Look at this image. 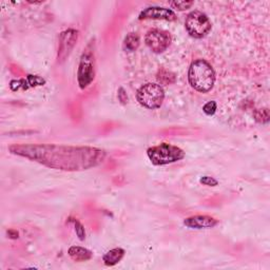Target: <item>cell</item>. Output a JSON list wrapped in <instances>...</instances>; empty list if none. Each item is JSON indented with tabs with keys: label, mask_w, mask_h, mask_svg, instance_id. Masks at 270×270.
Returning a JSON list of instances; mask_svg holds the SVG:
<instances>
[{
	"label": "cell",
	"mask_w": 270,
	"mask_h": 270,
	"mask_svg": "<svg viewBox=\"0 0 270 270\" xmlns=\"http://www.w3.org/2000/svg\"><path fill=\"white\" fill-rule=\"evenodd\" d=\"M68 254L69 257L75 262H86L91 260L93 257V253L91 250L79 246H72L69 248Z\"/></svg>",
	"instance_id": "11"
},
{
	"label": "cell",
	"mask_w": 270,
	"mask_h": 270,
	"mask_svg": "<svg viewBox=\"0 0 270 270\" xmlns=\"http://www.w3.org/2000/svg\"><path fill=\"white\" fill-rule=\"evenodd\" d=\"M254 119L258 123H266L269 121V111L267 109L257 110L254 112Z\"/></svg>",
	"instance_id": "16"
},
{
	"label": "cell",
	"mask_w": 270,
	"mask_h": 270,
	"mask_svg": "<svg viewBox=\"0 0 270 270\" xmlns=\"http://www.w3.org/2000/svg\"><path fill=\"white\" fill-rule=\"evenodd\" d=\"M136 99L145 108L150 110L158 109L165 99V91L161 85L148 82L137 90Z\"/></svg>",
	"instance_id": "4"
},
{
	"label": "cell",
	"mask_w": 270,
	"mask_h": 270,
	"mask_svg": "<svg viewBox=\"0 0 270 270\" xmlns=\"http://www.w3.org/2000/svg\"><path fill=\"white\" fill-rule=\"evenodd\" d=\"M14 155L62 171H84L99 166L106 158V151L94 147H74L52 144L12 145Z\"/></svg>",
	"instance_id": "1"
},
{
	"label": "cell",
	"mask_w": 270,
	"mask_h": 270,
	"mask_svg": "<svg viewBox=\"0 0 270 270\" xmlns=\"http://www.w3.org/2000/svg\"><path fill=\"white\" fill-rule=\"evenodd\" d=\"M193 5V1H173L171 2V6L173 9H176L178 11H185L190 9Z\"/></svg>",
	"instance_id": "18"
},
{
	"label": "cell",
	"mask_w": 270,
	"mask_h": 270,
	"mask_svg": "<svg viewBox=\"0 0 270 270\" xmlns=\"http://www.w3.org/2000/svg\"><path fill=\"white\" fill-rule=\"evenodd\" d=\"M140 44H141L140 36H138L136 33H130L126 36V38H124L123 46L126 50H128L130 52H133V51L137 50V48L140 47Z\"/></svg>",
	"instance_id": "13"
},
{
	"label": "cell",
	"mask_w": 270,
	"mask_h": 270,
	"mask_svg": "<svg viewBox=\"0 0 270 270\" xmlns=\"http://www.w3.org/2000/svg\"><path fill=\"white\" fill-rule=\"evenodd\" d=\"M8 235H9V238L10 239H14V240H16V239H18V237H19V233L16 231V230H9L8 231Z\"/></svg>",
	"instance_id": "22"
},
{
	"label": "cell",
	"mask_w": 270,
	"mask_h": 270,
	"mask_svg": "<svg viewBox=\"0 0 270 270\" xmlns=\"http://www.w3.org/2000/svg\"><path fill=\"white\" fill-rule=\"evenodd\" d=\"M95 77L94 54L92 50L86 49L80 57V62L77 71V81L80 89H86L91 85Z\"/></svg>",
	"instance_id": "6"
},
{
	"label": "cell",
	"mask_w": 270,
	"mask_h": 270,
	"mask_svg": "<svg viewBox=\"0 0 270 270\" xmlns=\"http://www.w3.org/2000/svg\"><path fill=\"white\" fill-rule=\"evenodd\" d=\"M140 20L145 19H157V20H166V22H175L177 19L176 14L170 9L162 8V6H149L141 12Z\"/></svg>",
	"instance_id": "9"
},
{
	"label": "cell",
	"mask_w": 270,
	"mask_h": 270,
	"mask_svg": "<svg viewBox=\"0 0 270 270\" xmlns=\"http://www.w3.org/2000/svg\"><path fill=\"white\" fill-rule=\"evenodd\" d=\"M119 99L122 101V103H126L128 101V96H127V93L124 92V90L123 88H121L119 90Z\"/></svg>",
	"instance_id": "21"
},
{
	"label": "cell",
	"mask_w": 270,
	"mask_h": 270,
	"mask_svg": "<svg viewBox=\"0 0 270 270\" xmlns=\"http://www.w3.org/2000/svg\"><path fill=\"white\" fill-rule=\"evenodd\" d=\"M219 224V221L209 216H195L184 220V225L190 229H207Z\"/></svg>",
	"instance_id": "10"
},
{
	"label": "cell",
	"mask_w": 270,
	"mask_h": 270,
	"mask_svg": "<svg viewBox=\"0 0 270 270\" xmlns=\"http://www.w3.org/2000/svg\"><path fill=\"white\" fill-rule=\"evenodd\" d=\"M70 221L74 224L75 226V231L76 234H77V237L80 241H85L86 239V231H85V227L82 226V224L80 223L79 221H77L76 219H70Z\"/></svg>",
	"instance_id": "15"
},
{
	"label": "cell",
	"mask_w": 270,
	"mask_h": 270,
	"mask_svg": "<svg viewBox=\"0 0 270 270\" xmlns=\"http://www.w3.org/2000/svg\"><path fill=\"white\" fill-rule=\"evenodd\" d=\"M147 155L153 165L164 166L182 161L186 154L181 148L164 143L149 148L147 150Z\"/></svg>",
	"instance_id": "3"
},
{
	"label": "cell",
	"mask_w": 270,
	"mask_h": 270,
	"mask_svg": "<svg viewBox=\"0 0 270 270\" xmlns=\"http://www.w3.org/2000/svg\"><path fill=\"white\" fill-rule=\"evenodd\" d=\"M78 31L69 29L62 32L59 35V47H58V62L65 61L77 43Z\"/></svg>",
	"instance_id": "8"
},
{
	"label": "cell",
	"mask_w": 270,
	"mask_h": 270,
	"mask_svg": "<svg viewBox=\"0 0 270 270\" xmlns=\"http://www.w3.org/2000/svg\"><path fill=\"white\" fill-rule=\"evenodd\" d=\"M171 40L170 33L157 29L150 30L145 37V43L149 49L156 54L163 53L167 50L171 45Z\"/></svg>",
	"instance_id": "7"
},
{
	"label": "cell",
	"mask_w": 270,
	"mask_h": 270,
	"mask_svg": "<svg viewBox=\"0 0 270 270\" xmlns=\"http://www.w3.org/2000/svg\"><path fill=\"white\" fill-rule=\"evenodd\" d=\"M157 80L161 82L162 85H171L175 82V75L172 72L166 70V69H161L157 73Z\"/></svg>",
	"instance_id": "14"
},
{
	"label": "cell",
	"mask_w": 270,
	"mask_h": 270,
	"mask_svg": "<svg viewBox=\"0 0 270 270\" xmlns=\"http://www.w3.org/2000/svg\"><path fill=\"white\" fill-rule=\"evenodd\" d=\"M186 30L193 38L200 39L211 31V23L206 14L200 11H192L185 22Z\"/></svg>",
	"instance_id": "5"
},
{
	"label": "cell",
	"mask_w": 270,
	"mask_h": 270,
	"mask_svg": "<svg viewBox=\"0 0 270 270\" xmlns=\"http://www.w3.org/2000/svg\"><path fill=\"white\" fill-rule=\"evenodd\" d=\"M124 253H126V251H124L123 248L111 249L110 251L103 254L102 261L107 266H114L123 260V258L124 257Z\"/></svg>",
	"instance_id": "12"
},
{
	"label": "cell",
	"mask_w": 270,
	"mask_h": 270,
	"mask_svg": "<svg viewBox=\"0 0 270 270\" xmlns=\"http://www.w3.org/2000/svg\"><path fill=\"white\" fill-rule=\"evenodd\" d=\"M190 86L200 93H207L216 82V72L212 66L205 59H196L192 62L188 71Z\"/></svg>",
	"instance_id": "2"
},
{
	"label": "cell",
	"mask_w": 270,
	"mask_h": 270,
	"mask_svg": "<svg viewBox=\"0 0 270 270\" xmlns=\"http://www.w3.org/2000/svg\"><path fill=\"white\" fill-rule=\"evenodd\" d=\"M217 108H218V105H217V102L214 101V100H211L209 102H207L206 105L203 107V111H204V113L206 115H213L214 113L217 112Z\"/></svg>",
	"instance_id": "19"
},
{
	"label": "cell",
	"mask_w": 270,
	"mask_h": 270,
	"mask_svg": "<svg viewBox=\"0 0 270 270\" xmlns=\"http://www.w3.org/2000/svg\"><path fill=\"white\" fill-rule=\"evenodd\" d=\"M26 81L29 87H36V86H44L46 84L45 79H43L39 76H35V75H27L26 77Z\"/></svg>",
	"instance_id": "17"
},
{
	"label": "cell",
	"mask_w": 270,
	"mask_h": 270,
	"mask_svg": "<svg viewBox=\"0 0 270 270\" xmlns=\"http://www.w3.org/2000/svg\"><path fill=\"white\" fill-rule=\"evenodd\" d=\"M199 183L203 184L205 186H209V187H216L219 185L218 179H216L212 176H203L199 178Z\"/></svg>",
	"instance_id": "20"
}]
</instances>
